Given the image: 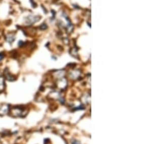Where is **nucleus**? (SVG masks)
I'll return each instance as SVG.
<instances>
[{"instance_id":"f257e3e1","label":"nucleus","mask_w":163,"mask_h":144,"mask_svg":"<svg viewBox=\"0 0 163 144\" xmlns=\"http://www.w3.org/2000/svg\"><path fill=\"white\" fill-rule=\"evenodd\" d=\"M5 88V82H4V78L0 76V92L4 90Z\"/></svg>"},{"instance_id":"f03ea898","label":"nucleus","mask_w":163,"mask_h":144,"mask_svg":"<svg viewBox=\"0 0 163 144\" xmlns=\"http://www.w3.org/2000/svg\"><path fill=\"white\" fill-rule=\"evenodd\" d=\"M3 58H4V55H3V54L0 53V61H2Z\"/></svg>"}]
</instances>
